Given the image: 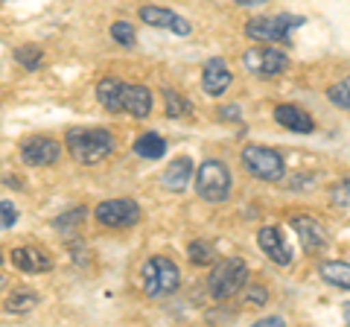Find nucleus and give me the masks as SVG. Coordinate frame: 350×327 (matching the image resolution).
<instances>
[{
  "mask_svg": "<svg viewBox=\"0 0 350 327\" xmlns=\"http://www.w3.org/2000/svg\"><path fill=\"white\" fill-rule=\"evenodd\" d=\"M68 152L73 161L94 167V164L105 161L114 152V138L105 129H70L68 132Z\"/></svg>",
  "mask_w": 350,
  "mask_h": 327,
  "instance_id": "f257e3e1",
  "label": "nucleus"
},
{
  "mask_svg": "<svg viewBox=\"0 0 350 327\" xmlns=\"http://www.w3.org/2000/svg\"><path fill=\"white\" fill-rule=\"evenodd\" d=\"M231 170L225 167V161L207 158L199 164V170L193 172V187L204 202H225L231 196Z\"/></svg>",
  "mask_w": 350,
  "mask_h": 327,
  "instance_id": "f03ea898",
  "label": "nucleus"
},
{
  "mask_svg": "<svg viewBox=\"0 0 350 327\" xmlns=\"http://www.w3.org/2000/svg\"><path fill=\"white\" fill-rule=\"evenodd\" d=\"M140 278H144V292H146L149 298L172 296V292L181 287V272H178V266H175L170 257H163V254L149 257L146 263H144Z\"/></svg>",
  "mask_w": 350,
  "mask_h": 327,
  "instance_id": "7ed1b4c3",
  "label": "nucleus"
},
{
  "mask_svg": "<svg viewBox=\"0 0 350 327\" xmlns=\"http://www.w3.org/2000/svg\"><path fill=\"white\" fill-rule=\"evenodd\" d=\"M248 280V266L243 257H225L222 263H216L211 278H207V289L216 301H228L234 298Z\"/></svg>",
  "mask_w": 350,
  "mask_h": 327,
  "instance_id": "20e7f679",
  "label": "nucleus"
},
{
  "mask_svg": "<svg viewBox=\"0 0 350 327\" xmlns=\"http://www.w3.org/2000/svg\"><path fill=\"white\" fill-rule=\"evenodd\" d=\"M304 15H275V18H254L245 24V36L254 38V41H262V44H283L289 41L292 29L304 27Z\"/></svg>",
  "mask_w": 350,
  "mask_h": 327,
  "instance_id": "39448f33",
  "label": "nucleus"
},
{
  "mask_svg": "<svg viewBox=\"0 0 350 327\" xmlns=\"http://www.w3.org/2000/svg\"><path fill=\"white\" fill-rule=\"evenodd\" d=\"M243 167L254 179L269 181V184L283 181V176H286V164H283L280 152L269 149V146H245L243 149Z\"/></svg>",
  "mask_w": 350,
  "mask_h": 327,
  "instance_id": "423d86ee",
  "label": "nucleus"
},
{
  "mask_svg": "<svg viewBox=\"0 0 350 327\" xmlns=\"http://www.w3.org/2000/svg\"><path fill=\"white\" fill-rule=\"evenodd\" d=\"M243 64L248 68V73L260 76V79H271V76H280L283 70L289 68V56L278 47H251L243 53Z\"/></svg>",
  "mask_w": 350,
  "mask_h": 327,
  "instance_id": "0eeeda50",
  "label": "nucleus"
},
{
  "mask_svg": "<svg viewBox=\"0 0 350 327\" xmlns=\"http://www.w3.org/2000/svg\"><path fill=\"white\" fill-rule=\"evenodd\" d=\"M94 216L105 228H131L140 222V208L131 199H108L103 205H96Z\"/></svg>",
  "mask_w": 350,
  "mask_h": 327,
  "instance_id": "6e6552de",
  "label": "nucleus"
},
{
  "mask_svg": "<svg viewBox=\"0 0 350 327\" xmlns=\"http://www.w3.org/2000/svg\"><path fill=\"white\" fill-rule=\"evenodd\" d=\"M59 158H62V146L53 138L36 135L21 144V161L29 164V167H50V164H56Z\"/></svg>",
  "mask_w": 350,
  "mask_h": 327,
  "instance_id": "1a4fd4ad",
  "label": "nucleus"
},
{
  "mask_svg": "<svg viewBox=\"0 0 350 327\" xmlns=\"http://www.w3.org/2000/svg\"><path fill=\"white\" fill-rule=\"evenodd\" d=\"M257 246L262 248L271 263L278 266H289L292 263V248L286 246V237H283V228L278 225H262L257 231Z\"/></svg>",
  "mask_w": 350,
  "mask_h": 327,
  "instance_id": "9d476101",
  "label": "nucleus"
},
{
  "mask_svg": "<svg viewBox=\"0 0 350 327\" xmlns=\"http://www.w3.org/2000/svg\"><path fill=\"white\" fill-rule=\"evenodd\" d=\"M137 15H140L144 24L170 29V32H175V36H190V32H193V24L187 18L175 15V12H170V9H163V6H140Z\"/></svg>",
  "mask_w": 350,
  "mask_h": 327,
  "instance_id": "9b49d317",
  "label": "nucleus"
},
{
  "mask_svg": "<svg viewBox=\"0 0 350 327\" xmlns=\"http://www.w3.org/2000/svg\"><path fill=\"white\" fill-rule=\"evenodd\" d=\"M231 82H234V73L231 68H228V62L225 59H207L204 62V70H202V88L207 96H222L228 88H231Z\"/></svg>",
  "mask_w": 350,
  "mask_h": 327,
  "instance_id": "f8f14e48",
  "label": "nucleus"
},
{
  "mask_svg": "<svg viewBox=\"0 0 350 327\" xmlns=\"http://www.w3.org/2000/svg\"><path fill=\"white\" fill-rule=\"evenodd\" d=\"M292 231L298 234L301 246L306 248V252H324L327 243H330V239H327L324 225L315 222L312 216H295V220H292Z\"/></svg>",
  "mask_w": 350,
  "mask_h": 327,
  "instance_id": "ddd939ff",
  "label": "nucleus"
},
{
  "mask_svg": "<svg viewBox=\"0 0 350 327\" xmlns=\"http://www.w3.org/2000/svg\"><path fill=\"white\" fill-rule=\"evenodd\" d=\"M155 105V96L146 85H123V114H131L137 120H146Z\"/></svg>",
  "mask_w": 350,
  "mask_h": 327,
  "instance_id": "4468645a",
  "label": "nucleus"
},
{
  "mask_svg": "<svg viewBox=\"0 0 350 327\" xmlns=\"http://www.w3.org/2000/svg\"><path fill=\"white\" fill-rule=\"evenodd\" d=\"M275 120L283 126V129H289V132H298V135H310L315 123H312V117L304 112L301 105H292V103H280L275 108Z\"/></svg>",
  "mask_w": 350,
  "mask_h": 327,
  "instance_id": "2eb2a0df",
  "label": "nucleus"
},
{
  "mask_svg": "<svg viewBox=\"0 0 350 327\" xmlns=\"http://www.w3.org/2000/svg\"><path fill=\"white\" fill-rule=\"evenodd\" d=\"M12 266L21 272H29V275H38V272H50L53 269V260L47 257V252L41 248H12Z\"/></svg>",
  "mask_w": 350,
  "mask_h": 327,
  "instance_id": "dca6fc26",
  "label": "nucleus"
},
{
  "mask_svg": "<svg viewBox=\"0 0 350 327\" xmlns=\"http://www.w3.org/2000/svg\"><path fill=\"white\" fill-rule=\"evenodd\" d=\"M193 172H196V167H193V161L190 158H175L167 170H163V176H161V181H163V187L167 190H172V193H181L187 184L193 181Z\"/></svg>",
  "mask_w": 350,
  "mask_h": 327,
  "instance_id": "f3484780",
  "label": "nucleus"
},
{
  "mask_svg": "<svg viewBox=\"0 0 350 327\" xmlns=\"http://www.w3.org/2000/svg\"><path fill=\"white\" fill-rule=\"evenodd\" d=\"M123 85L126 82H120L117 76H105V79L96 85V100H100L105 112L123 114Z\"/></svg>",
  "mask_w": 350,
  "mask_h": 327,
  "instance_id": "a211bd4d",
  "label": "nucleus"
},
{
  "mask_svg": "<svg viewBox=\"0 0 350 327\" xmlns=\"http://www.w3.org/2000/svg\"><path fill=\"white\" fill-rule=\"evenodd\" d=\"M319 275L324 283H330V287L350 289V263H345V260H324L319 266Z\"/></svg>",
  "mask_w": 350,
  "mask_h": 327,
  "instance_id": "6ab92c4d",
  "label": "nucleus"
},
{
  "mask_svg": "<svg viewBox=\"0 0 350 327\" xmlns=\"http://www.w3.org/2000/svg\"><path fill=\"white\" fill-rule=\"evenodd\" d=\"M135 155L146 158V161H158L167 155V140H163L158 132H146L135 140Z\"/></svg>",
  "mask_w": 350,
  "mask_h": 327,
  "instance_id": "aec40b11",
  "label": "nucleus"
},
{
  "mask_svg": "<svg viewBox=\"0 0 350 327\" xmlns=\"http://www.w3.org/2000/svg\"><path fill=\"white\" fill-rule=\"evenodd\" d=\"M36 304H38V296L32 289H12V296L6 301V310L15 315H24L29 310H36Z\"/></svg>",
  "mask_w": 350,
  "mask_h": 327,
  "instance_id": "412c9836",
  "label": "nucleus"
},
{
  "mask_svg": "<svg viewBox=\"0 0 350 327\" xmlns=\"http://www.w3.org/2000/svg\"><path fill=\"white\" fill-rule=\"evenodd\" d=\"M187 257L193 266H211L216 263V248L211 243H204V239H193L187 248Z\"/></svg>",
  "mask_w": 350,
  "mask_h": 327,
  "instance_id": "4be33fe9",
  "label": "nucleus"
},
{
  "mask_svg": "<svg viewBox=\"0 0 350 327\" xmlns=\"http://www.w3.org/2000/svg\"><path fill=\"white\" fill-rule=\"evenodd\" d=\"M85 208H70V211H64L62 216H56L53 220V228L62 234H73V231H79V225L85 222Z\"/></svg>",
  "mask_w": 350,
  "mask_h": 327,
  "instance_id": "5701e85b",
  "label": "nucleus"
},
{
  "mask_svg": "<svg viewBox=\"0 0 350 327\" xmlns=\"http://www.w3.org/2000/svg\"><path fill=\"white\" fill-rule=\"evenodd\" d=\"M163 103H167V117H172V120L175 117H187L193 112V105L172 88H163Z\"/></svg>",
  "mask_w": 350,
  "mask_h": 327,
  "instance_id": "b1692460",
  "label": "nucleus"
},
{
  "mask_svg": "<svg viewBox=\"0 0 350 327\" xmlns=\"http://www.w3.org/2000/svg\"><path fill=\"white\" fill-rule=\"evenodd\" d=\"M41 59H44V53L36 44H21L15 50V62L21 64V68H27V70H38L41 68Z\"/></svg>",
  "mask_w": 350,
  "mask_h": 327,
  "instance_id": "393cba45",
  "label": "nucleus"
},
{
  "mask_svg": "<svg viewBox=\"0 0 350 327\" xmlns=\"http://www.w3.org/2000/svg\"><path fill=\"white\" fill-rule=\"evenodd\" d=\"M327 100H330L333 105L347 108V112H350V76H347L345 82L330 85V88H327Z\"/></svg>",
  "mask_w": 350,
  "mask_h": 327,
  "instance_id": "a878e982",
  "label": "nucleus"
},
{
  "mask_svg": "<svg viewBox=\"0 0 350 327\" xmlns=\"http://www.w3.org/2000/svg\"><path fill=\"white\" fill-rule=\"evenodd\" d=\"M111 38L120 47H135V29L129 27V21H114L111 24Z\"/></svg>",
  "mask_w": 350,
  "mask_h": 327,
  "instance_id": "bb28decb",
  "label": "nucleus"
},
{
  "mask_svg": "<svg viewBox=\"0 0 350 327\" xmlns=\"http://www.w3.org/2000/svg\"><path fill=\"white\" fill-rule=\"evenodd\" d=\"M330 202L336 208H350V179H342L336 181L330 187Z\"/></svg>",
  "mask_w": 350,
  "mask_h": 327,
  "instance_id": "cd10ccee",
  "label": "nucleus"
},
{
  "mask_svg": "<svg viewBox=\"0 0 350 327\" xmlns=\"http://www.w3.org/2000/svg\"><path fill=\"white\" fill-rule=\"evenodd\" d=\"M15 222H18V208L12 202H0V228H3V231H12Z\"/></svg>",
  "mask_w": 350,
  "mask_h": 327,
  "instance_id": "c85d7f7f",
  "label": "nucleus"
},
{
  "mask_svg": "<svg viewBox=\"0 0 350 327\" xmlns=\"http://www.w3.org/2000/svg\"><path fill=\"white\" fill-rule=\"evenodd\" d=\"M245 298L254 304V307H262V304L269 301V292L262 289V287H251V289H245Z\"/></svg>",
  "mask_w": 350,
  "mask_h": 327,
  "instance_id": "c756f323",
  "label": "nucleus"
},
{
  "mask_svg": "<svg viewBox=\"0 0 350 327\" xmlns=\"http://www.w3.org/2000/svg\"><path fill=\"white\" fill-rule=\"evenodd\" d=\"M310 181H315V176H310V172H304V176H289L286 187L289 190H304V187H310Z\"/></svg>",
  "mask_w": 350,
  "mask_h": 327,
  "instance_id": "7c9ffc66",
  "label": "nucleus"
},
{
  "mask_svg": "<svg viewBox=\"0 0 350 327\" xmlns=\"http://www.w3.org/2000/svg\"><path fill=\"white\" fill-rule=\"evenodd\" d=\"M239 105H222L219 108V120H228V123H239Z\"/></svg>",
  "mask_w": 350,
  "mask_h": 327,
  "instance_id": "2f4dec72",
  "label": "nucleus"
},
{
  "mask_svg": "<svg viewBox=\"0 0 350 327\" xmlns=\"http://www.w3.org/2000/svg\"><path fill=\"white\" fill-rule=\"evenodd\" d=\"M254 327H283V319H280V315H269V319L254 322Z\"/></svg>",
  "mask_w": 350,
  "mask_h": 327,
  "instance_id": "473e14b6",
  "label": "nucleus"
},
{
  "mask_svg": "<svg viewBox=\"0 0 350 327\" xmlns=\"http://www.w3.org/2000/svg\"><path fill=\"white\" fill-rule=\"evenodd\" d=\"M342 315H345V324H350V301L342 304Z\"/></svg>",
  "mask_w": 350,
  "mask_h": 327,
  "instance_id": "72a5a7b5",
  "label": "nucleus"
},
{
  "mask_svg": "<svg viewBox=\"0 0 350 327\" xmlns=\"http://www.w3.org/2000/svg\"><path fill=\"white\" fill-rule=\"evenodd\" d=\"M237 3H243V6H251V3H262V0H237Z\"/></svg>",
  "mask_w": 350,
  "mask_h": 327,
  "instance_id": "f704fd0d",
  "label": "nucleus"
},
{
  "mask_svg": "<svg viewBox=\"0 0 350 327\" xmlns=\"http://www.w3.org/2000/svg\"><path fill=\"white\" fill-rule=\"evenodd\" d=\"M3 287H6V278H3V275H0V289H3Z\"/></svg>",
  "mask_w": 350,
  "mask_h": 327,
  "instance_id": "c9c22d12",
  "label": "nucleus"
},
{
  "mask_svg": "<svg viewBox=\"0 0 350 327\" xmlns=\"http://www.w3.org/2000/svg\"><path fill=\"white\" fill-rule=\"evenodd\" d=\"M0 263H3V252H0Z\"/></svg>",
  "mask_w": 350,
  "mask_h": 327,
  "instance_id": "e433bc0d",
  "label": "nucleus"
}]
</instances>
